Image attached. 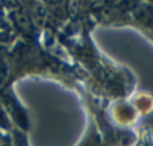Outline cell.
I'll return each instance as SVG.
<instances>
[{
  "label": "cell",
  "instance_id": "obj_1",
  "mask_svg": "<svg viewBox=\"0 0 153 146\" xmlns=\"http://www.w3.org/2000/svg\"><path fill=\"white\" fill-rule=\"evenodd\" d=\"M108 121L119 130H134L140 116L128 98H116L107 107Z\"/></svg>",
  "mask_w": 153,
  "mask_h": 146
},
{
  "label": "cell",
  "instance_id": "obj_2",
  "mask_svg": "<svg viewBox=\"0 0 153 146\" xmlns=\"http://www.w3.org/2000/svg\"><path fill=\"white\" fill-rule=\"evenodd\" d=\"M140 118H147L153 113V94L149 91H137L128 98Z\"/></svg>",
  "mask_w": 153,
  "mask_h": 146
},
{
  "label": "cell",
  "instance_id": "obj_3",
  "mask_svg": "<svg viewBox=\"0 0 153 146\" xmlns=\"http://www.w3.org/2000/svg\"><path fill=\"white\" fill-rule=\"evenodd\" d=\"M140 146H153V137L149 131V128H146L140 134Z\"/></svg>",
  "mask_w": 153,
  "mask_h": 146
}]
</instances>
